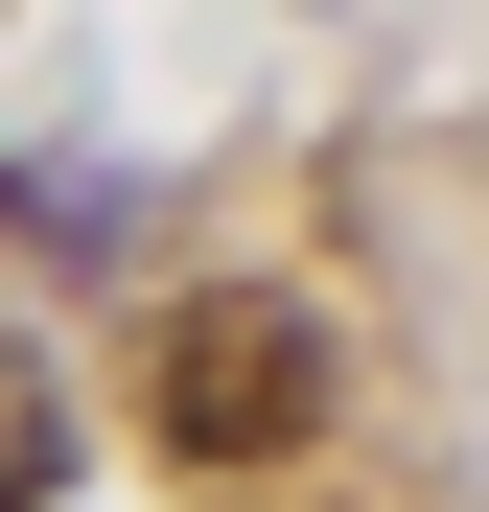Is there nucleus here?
<instances>
[{"mask_svg":"<svg viewBox=\"0 0 489 512\" xmlns=\"http://www.w3.org/2000/svg\"><path fill=\"white\" fill-rule=\"evenodd\" d=\"M140 419H163L187 466H303V419H326V326H303L280 280H210V303H163Z\"/></svg>","mask_w":489,"mask_h":512,"instance_id":"obj_1","label":"nucleus"},{"mask_svg":"<svg viewBox=\"0 0 489 512\" xmlns=\"http://www.w3.org/2000/svg\"><path fill=\"white\" fill-rule=\"evenodd\" d=\"M70 489V396H47V350H0V512H47Z\"/></svg>","mask_w":489,"mask_h":512,"instance_id":"obj_2","label":"nucleus"}]
</instances>
